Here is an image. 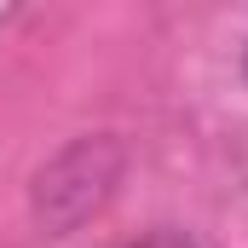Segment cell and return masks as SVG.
Masks as SVG:
<instances>
[{
  "label": "cell",
  "mask_w": 248,
  "mask_h": 248,
  "mask_svg": "<svg viewBox=\"0 0 248 248\" xmlns=\"http://www.w3.org/2000/svg\"><path fill=\"white\" fill-rule=\"evenodd\" d=\"M243 75H248V58H243Z\"/></svg>",
  "instance_id": "cell-2"
},
{
  "label": "cell",
  "mask_w": 248,
  "mask_h": 248,
  "mask_svg": "<svg viewBox=\"0 0 248 248\" xmlns=\"http://www.w3.org/2000/svg\"><path fill=\"white\" fill-rule=\"evenodd\" d=\"M127 248H190V237H179V231H150V237H139V243Z\"/></svg>",
  "instance_id": "cell-1"
}]
</instances>
